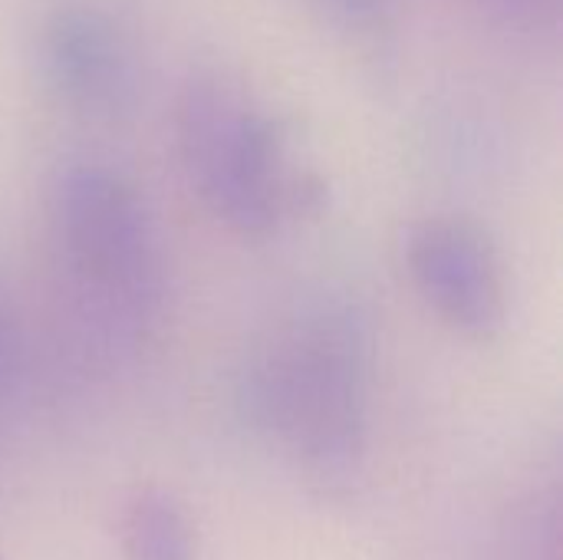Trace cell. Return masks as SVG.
Segmentation results:
<instances>
[{"instance_id":"6da1fadb","label":"cell","mask_w":563,"mask_h":560,"mask_svg":"<svg viewBox=\"0 0 563 560\" xmlns=\"http://www.w3.org/2000/svg\"><path fill=\"white\" fill-rule=\"evenodd\" d=\"M247 406L323 492L360 472L369 413V340L346 304H317L274 333L247 373Z\"/></svg>"},{"instance_id":"7a4b0ae2","label":"cell","mask_w":563,"mask_h":560,"mask_svg":"<svg viewBox=\"0 0 563 560\" xmlns=\"http://www.w3.org/2000/svg\"><path fill=\"white\" fill-rule=\"evenodd\" d=\"M175 152L198 201L244 238L277 231L320 198L280 116L238 73L195 66L172 106Z\"/></svg>"},{"instance_id":"3957f363","label":"cell","mask_w":563,"mask_h":560,"mask_svg":"<svg viewBox=\"0 0 563 560\" xmlns=\"http://www.w3.org/2000/svg\"><path fill=\"white\" fill-rule=\"evenodd\" d=\"M53 238L76 290L122 330L162 304V251L139 188L96 158L66 162L49 191Z\"/></svg>"},{"instance_id":"277c9868","label":"cell","mask_w":563,"mask_h":560,"mask_svg":"<svg viewBox=\"0 0 563 560\" xmlns=\"http://www.w3.org/2000/svg\"><path fill=\"white\" fill-rule=\"evenodd\" d=\"M33 59L46 89L96 119L125 112L135 96V53L122 23L92 0L53 3L33 33Z\"/></svg>"},{"instance_id":"5b68a950","label":"cell","mask_w":563,"mask_h":560,"mask_svg":"<svg viewBox=\"0 0 563 560\" xmlns=\"http://www.w3.org/2000/svg\"><path fill=\"white\" fill-rule=\"evenodd\" d=\"M409 274L426 304L465 337H492L508 314L505 274L488 238L468 221H419L406 244Z\"/></svg>"},{"instance_id":"8992f818","label":"cell","mask_w":563,"mask_h":560,"mask_svg":"<svg viewBox=\"0 0 563 560\" xmlns=\"http://www.w3.org/2000/svg\"><path fill=\"white\" fill-rule=\"evenodd\" d=\"M125 560H195V535L185 508L162 488H142L119 521Z\"/></svg>"},{"instance_id":"52a82bcc","label":"cell","mask_w":563,"mask_h":560,"mask_svg":"<svg viewBox=\"0 0 563 560\" xmlns=\"http://www.w3.org/2000/svg\"><path fill=\"white\" fill-rule=\"evenodd\" d=\"M310 10L336 33L343 43L379 53L396 36L399 0H307Z\"/></svg>"},{"instance_id":"ba28073f","label":"cell","mask_w":563,"mask_h":560,"mask_svg":"<svg viewBox=\"0 0 563 560\" xmlns=\"http://www.w3.org/2000/svg\"><path fill=\"white\" fill-rule=\"evenodd\" d=\"M495 30L525 43L558 36L563 0H468Z\"/></svg>"},{"instance_id":"9c48e42d","label":"cell","mask_w":563,"mask_h":560,"mask_svg":"<svg viewBox=\"0 0 563 560\" xmlns=\"http://www.w3.org/2000/svg\"><path fill=\"white\" fill-rule=\"evenodd\" d=\"M13 370H16V333L7 307L0 304V389L10 383Z\"/></svg>"}]
</instances>
